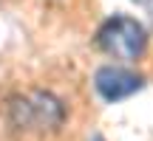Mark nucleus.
I'll list each match as a JSON object with an SVG mask.
<instances>
[{"label": "nucleus", "instance_id": "obj_1", "mask_svg": "<svg viewBox=\"0 0 153 141\" xmlns=\"http://www.w3.org/2000/svg\"><path fill=\"white\" fill-rule=\"evenodd\" d=\"M97 48L102 54L122 62H133L148 48V31L142 23H136L128 14H114L99 26L97 31Z\"/></svg>", "mask_w": 153, "mask_h": 141}, {"label": "nucleus", "instance_id": "obj_2", "mask_svg": "<svg viewBox=\"0 0 153 141\" xmlns=\"http://www.w3.org/2000/svg\"><path fill=\"white\" fill-rule=\"evenodd\" d=\"M11 124L20 130H57L65 121V107L57 96L45 90H31L11 102Z\"/></svg>", "mask_w": 153, "mask_h": 141}, {"label": "nucleus", "instance_id": "obj_3", "mask_svg": "<svg viewBox=\"0 0 153 141\" xmlns=\"http://www.w3.org/2000/svg\"><path fill=\"white\" fill-rule=\"evenodd\" d=\"M94 87L105 102H122L145 87V76L133 73L122 65H102L94 73Z\"/></svg>", "mask_w": 153, "mask_h": 141}, {"label": "nucleus", "instance_id": "obj_4", "mask_svg": "<svg viewBox=\"0 0 153 141\" xmlns=\"http://www.w3.org/2000/svg\"><path fill=\"white\" fill-rule=\"evenodd\" d=\"M91 141H102V138H99V136H94V138H91Z\"/></svg>", "mask_w": 153, "mask_h": 141}]
</instances>
